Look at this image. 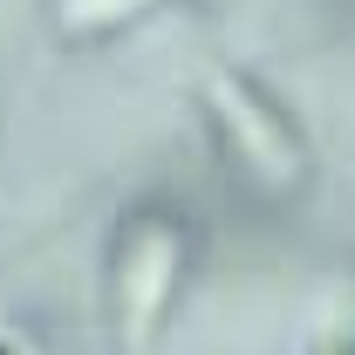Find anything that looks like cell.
Returning <instances> with one entry per match:
<instances>
[{"label": "cell", "mask_w": 355, "mask_h": 355, "mask_svg": "<svg viewBox=\"0 0 355 355\" xmlns=\"http://www.w3.org/2000/svg\"><path fill=\"white\" fill-rule=\"evenodd\" d=\"M191 253H198V225L171 198H144L116 219L110 260H103V301H110V335L123 355H144L164 335L191 280Z\"/></svg>", "instance_id": "1"}, {"label": "cell", "mask_w": 355, "mask_h": 355, "mask_svg": "<svg viewBox=\"0 0 355 355\" xmlns=\"http://www.w3.org/2000/svg\"><path fill=\"white\" fill-rule=\"evenodd\" d=\"M0 355H14V349H7V342H0Z\"/></svg>", "instance_id": "5"}, {"label": "cell", "mask_w": 355, "mask_h": 355, "mask_svg": "<svg viewBox=\"0 0 355 355\" xmlns=\"http://www.w3.org/2000/svg\"><path fill=\"white\" fill-rule=\"evenodd\" d=\"M205 116L219 130V150L232 157V171L266 198H294L308 184V137L287 116V103L246 76V69H212L205 76Z\"/></svg>", "instance_id": "2"}, {"label": "cell", "mask_w": 355, "mask_h": 355, "mask_svg": "<svg viewBox=\"0 0 355 355\" xmlns=\"http://www.w3.org/2000/svg\"><path fill=\"white\" fill-rule=\"evenodd\" d=\"M314 355H355V328H328V335L314 342Z\"/></svg>", "instance_id": "4"}, {"label": "cell", "mask_w": 355, "mask_h": 355, "mask_svg": "<svg viewBox=\"0 0 355 355\" xmlns=\"http://www.w3.org/2000/svg\"><path fill=\"white\" fill-rule=\"evenodd\" d=\"M157 7H171V0H55V28H62V42H110Z\"/></svg>", "instance_id": "3"}]
</instances>
